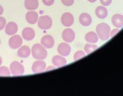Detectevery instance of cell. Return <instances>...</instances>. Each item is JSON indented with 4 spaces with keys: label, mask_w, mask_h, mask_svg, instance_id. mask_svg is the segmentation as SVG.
Wrapping results in <instances>:
<instances>
[{
    "label": "cell",
    "mask_w": 123,
    "mask_h": 96,
    "mask_svg": "<svg viewBox=\"0 0 123 96\" xmlns=\"http://www.w3.org/2000/svg\"><path fill=\"white\" fill-rule=\"evenodd\" d=\"M33 57L37 60H44L47 58L48 52L42 45L36 43L31 48Z\"/></svg>",
    "instance_id": "7a4b0ae2"
},
{
    "label": "cell",
    "mask_w": 123,
    "mask_h": 96,
    "mask_svg": "<svg viewBox=\"0 0 123 96\" xmlns=\"http://www.w3.org/2000/svg\"><path fill=\"white\" fill-rule=\"evenodd\" d=\"M30 52L31 50L29 47L24 45L18 49L17 54L20 58H28L30 55Z\"/></svg>",
    "instance_id": "ac0fdd59"
},
{
    "label": "cell",
    "mask_w": 123,
    "mask_h": 96,
    "mask_svg": "<svg viewBox=\"0 0 123 96\" xmlns=\"http://www.w3.org/2000/svg\"><path fill=\"white\" fill-rule=\"evenodd\" d=\"M38 27L41 29H49L52 26V20L49 16H41L38 19Z\"/></svg>",
    "instance_id": "3957f363"
},
{
    "label": "cell",
    "mask_w": 123,
    "mask_h": 96,
    "mask_svg": "<svg viewBox=\"0 0 123 96\" xmlns=\"http://www.w3.org/2000/svg\"><path fill=\"white\" fill-rule=\"evenodd\" d=\"M41 43L46 48H52L54 45V39L50 35H46L41 38Z\"/></svg>",
    "instance_id": "ba28073f"
},
{
    "label": "cell",
    "mask_w": 123,
    "mask_h": 96,
    "mask_svg": "<svg viewBox=\"0 0 123 96\" xmlns=\"http://www.w3.org/2000/svg\"><path fill=\"white\" fill-rule=\"evenodd\" d=\"M2 63H3V59H2V58L0 56V66L1 65Z\"/></svg>",
    "instance_id": "1f68e13d"
},
{
    "label": "cell",
    "mask_w": 123,
    "mask_h": 96,
    "mask_svg": "<svg viewBox=\"0 0 123 96\" xmlns=\"http://www.w3.org/2000/svg\"><path fill=\"white\" fill-rule=\"evenodd\" d=\"M3 12H4V9H3V6L1 5H0V16L3 14Z\"/></svg>",
    "instance_id": "f1b7e54d"
},
{
    "label": "cell",
    "mask_w": 123,
    "mask_h": 96,
    "mask_svg": "<svg viewBox=\"0 0 123 96\" xmlns=\"http://www.w3.org/2000/svg\"><path fill=\"white\" fill-rule=\"evenodd\" d=\"M89 2H90V3H94V2H95L97 1V0H87Z\"/></svg>",
    "instance_id": "4dcf8cb0"
},
{
    "label": "cell",
    "mask_w": 123,
    "mask_h": 96,
    "mask_svg": "<svg viewBox=\"0 0 123 96\" xmlns=\"http://www.w3.org/2000/svg\"><path fill=\"white\" fill-rule=\"evenodd\" d=\"M22 42L23 40L21 36L19 35H14L11 37L9 40V45L11 48L17 49L22 46Z\"/></svg>",
    "instance_id": "5b68a950"
},
{
    "label": "cell",
    "mask_w": 123,
    "mask_h": 96,
    "mask_svg": "<svg viewBox=\"0 0 123 96\" xmlns=\"http://www.w3.org/2000/svg\"><path fill=\"white\" fill-rule=\"evenodd\" d=\"M43 3L47 6H52L54 3V0H42Z\"/></svg>",
    "instance_id": "484cf974"
},
{
    "label": "cell",
    "mask_w": 123,
    "mask_h": 96,
    "mask_svg": "<svg viewBox=\"0 0 123 96\" xmlns=\"http://www.w3.org/2000/svg\"><path fill=\"white\" fill-rule=\"evenodd\" d=\"M46 64L43 60L37 61L33 64L32 71L34 73H39L44 71L46 69Z\"/></svg>",
    "instance_id": "8fae6325"
},
{
    "label": "cell",
    "mask_w": 123,
    "mask_h": 96,
    "mask_svg": "<svg viewBox=\"0 0 123 96\" xmlns=\"http://www.w3.org/2000/svg\"><path fill=\"white\" fill-rule=\"evenodd\" d=\"M61 1L66 6H71L74 3V0H61Z\"/></svg>",
    "instance_id": "d4e9b609"
},
{
    "label": "cell",
    "mask_w": 123,
    "mask_h": 96,
    "mask_svg": "<svg viewBox=\"0 0 123 96\" xmlns=\"http://www.w3.org/2000/svg\"><path fill=\"white\" fill-rule=\"evenodd\" d=\"M11 76V72L8 67L6 66L0 67V77H9Z\"/></svg>",
    "instance_id": "7402d4cb"
},
{
    "label": "cell",
    "mask_w": 123,
    "mask_h": 96,
    "mask_svg": "<svg viewBox=\"0 0 123 96\" xmlns=\"http://www.w3.org/2000/svg\"><path fill=\"white\" fill-rule=\"evenodd\" d=\"M85 39L87 42H89V43H95L98 42V37L95 32L91 31L86 34Z\"/></svg>",
    "instance_id": "ffe728a7"
},
{
    "label": "cell",
    "mask_w": 123,
    "mask_h": 96,
    "mask_svg": "<svg viewBox=\"0 0 123 96\" xmlns=\"http://www.w3.org/2000/svg\"><path fill=\"white\" fill-rule=\"evenodd\" d=\"M110 27L105 23L98 24L96 27L97 34L103 41L107 40L110 37Z\"/></svg>",
    "instance_id": "6da1fadb"
},
{
    "label": "cell",
    "mask_w": 123,
    "mask_h": 96,
    "mask_svg": "<svg viewBox=\"0 0 123 96\" xmlns=\"http://www.w3.org/2000/svg\"><path fill=\"white\" fill-rule=\"evenodd\" d=\"M58 52L62 56H67L71 52V47L67 43H61L58 47Z\"/></svg>",
    "instance_id": "30bf717a"
},
{
    "label": "cell",
    "mask_w": 123,
    "mask_h": 96,
    "mask_svg": "<svg viewBox=\"0 0 123 96\" xmlns=\"http://www.w3.org/2000/svg\"><path fill=\"white\" fill-rule=\"evenodd\" d=\"M0 45H1V40H0Z\"/></svg>",
    "instance_id": "d6a6232c"
},
{
    "label": "cell",
    "mask_w": 123,
    "mask_h": 96,
    "mask_svg": "<svg viewBox=\"0 0 123 96\" xmlns=\"http://www.w3.org/2000/svg\"><path fill=\"white\" fill-rule=\"evenodd\" d=\"M98 48V47L96 45L92 44V43H87L84 47V51L87 54H89L92 52H94L95 50Z\"/></svg>",
    "instance_id": "44dd1931"
},
{
    "label": "cell",
    "mask_w": 123,
    "mask_h": 96,
    "mask_svg": "<svg viewBox=\"0 0 123 96\" xmlns=\"http://www.w3.org/2000/svg\"><path fill=\"white\" fill-rule=\"evenodd\" d=\"M95 14L97 17L100 19L106 18L108 16V10L104 6H98L95 9Z\"/></svg>",
    "instance_id": "d6986e66"
},
{
    "label": "cell",
    "mask_w": 123,
    "mask_h": 96,
    "mask_svg": "<svg viewBox=\"0 0 123 96\" xmlns=\"http://www.w3.org/2000/svg\"><path fill=\"white\" fill-rule=\"evenodd\" d=\"M62 36L65 42L70 43V42H72L74 40V37H75V34L73 29L67 28V29L63 30Z\"/></svg>",
    "instance_id": "52a82bcc"
},
{
    "label": "cell",
    "mask_w": 123,
    "mask_h": 96,
    "mask_svg": "<svg viewBox=\"0 0 123 96\" xmlns=\"http://www.w3.org/2000/svg\"><path fill=\"white\" fill-rule=\"evenodd\" d=\"M61 23L65 27H71L74 23V17L70 12L64 13L61 17Z\"/></svg>",
    "instance_id": "8992f818"
},
{
    "label": "cell",
    "mask_w": 123,
    "mask_h": 96,
    "mask_svg": "<svg viewBox=\"0 0 123 96\" xmlns=\"http://www.w3.org/2000/svg\"><path fill=\"white\" fill-rule=\"evenodd\" d=\"M55 68V67H53V66H49V67H48V68L46 69V71H49V70H50L54 69Z\"/></svg>",
    "instance_id": "f546056e"
},
{
    "label": "cell",
    "mask_w": 123,
    "mask_h": 96,
    "mask_svg": "<svg viewBox=\"0 0 123 96\" xmlns=\"http://www.w3.org/2000/svg\"><path fill=\"white\" fill-rule=\"evenodd\" d=\"M25 18L28 23L31 24V25H34V24L37 23L38 21V14L37 12L31 11L26 14Z\"/></svg>",
    "instance_id": "5bb4252c"
},
{
    "label": "cell",
    "mask_w": 123,
    "mask_h": 96,
    "mask_svg": "<svg viewBox=\"0 0 123 96\" xmlns=\"http://www.w3.org/2000/svg\"><path fill=\"white\" fill-rule=\"evenodd\" d=\"M10 71L14 76L23 75L24 74V65L19 62L13 61L10 65Z\"/></svg>",
    "instance_id": "277c9868"
},
{
    "label": "cell",
    "mask_w": 123,
    "mask_h": 96,
    "mask_svg": "<svg viewBox=\"0 0 123 96\" xmlns=\"http://www.w3.org/2000/svg\"><path fill=\"white\" fill-rule=\"evenodd\" d=\"M79 21L84 27H89L92 23V17L87 13H83L80 16Z\"/></svg>",
    "instance_id": "4fadbf2b"
},
{
    "label": "cell",
    "mask_w": 123,
    "mask_h": 96,
    "mask_svg": "<svg viewBox=\"0 0 123 96\" xmlns=\"http://www.w3.org/2000/svg\"><path fill=\"white\" fill-rule=\"evenodd\" d=\"M6 25V20L3 17H0V31L5 28Z\"/></svg>",
    "instance_id": "cb8c5ba5"
},
{
    "label": "cell",
    "mask_w": 123,
    "mask_h": 96,
    "mask_svg": "<svg viewBox=\"0 0 123 96\" xmlns=\"http://www.w3.org/2000/svg\"><path fill=\"white\" fill-rule=\"evenodd\" d=\"M18 31V26L14 21H10L6 24L5 27V32L9 36H13Z\"/></svg>",
    "instance_id": "9c48e42d"
},
{
    "label": "cell",
    "mask_w": 123,
    "mask_h": 96,
    "mask_svg": "<svg viewBox=\"0 0 123 96\" xmlns=\"http://www.w3.org/2000/svg\"><path fill=\"white\" fill-rule=\"evenodd\" d=\"M52 63L55 67H59L65 65L67 64V60L63 56L55 55L52 58Z\"/></svg>",
    "instance_id": "2e32d148"
},
{
    "label": "cell",
    "mask_w": 123,
    "mask_h": 96,
    "mask_svg": "<svg viewBox=\"0 0 123 96\" xmlns=\"http://www.w3.org/2000/svg\"><path fill=\"white\" fill-rule=\"evenodd\" d=\"M111 21L116 28H121L123 27V16L119 14H115L112 17Z\"/></svg>",
    "instance_id": "9a60e30c"
},
{
    "label": "cell",
    "mask_w": 123,
    "mask_h": 96,
    "mask_svg": "<svg viewBox=\"0 0 123 96\" xmlns=\"http://www.w3.org/2000/svg\"><path fill=\"white\" fill-rule=\"evenodd\" d=\"M119 31V29H113L111 31H110V36L111 37H114L115 35L117 33H118Z\"/></svg>",
    "instance_id": "83f0119b"
},
{
    "label": "cell",
    "mask_w": 123,
    "mask_h": 96,
    "mask_svg": "<svg viewBox=\"0 0 123 96\" xmlns=\"http://www.w3.org/2000/svg\"><path fill=\"white\" fill-rule=\"evenodd\" d=\"M100 1L104 6H108L110 5L112 2V0H100Z\"/></svg>",
    "instance_id": "4316f807"
},
{
    "label": "cell",
    "mask_w": 123,
    "mask_h": 96,
    "mask_svg": "<svg viewBox=\"0 0 123 96\" xmlns=\"http://www.w3.org/2000/svg\"><path fill=\"white\" fill-rule=\"evenodd\" d=\"M25 7L29 11H35L39 6L38 0H25Z\"/></svg>",
    "instance_id": "e0dca14e"
},
{
    "label": "cell",
    "mask_w": 123,
    "mask_h": 96,
    "mask_svg": "<svg viewBox=\"0 0 123 96\" xmlns=\"http://www.w3.org/2000/svg\"><path fill=\"white\" fill-rule=\"evenodd\" d=\"M22 35L23 38L25 40L30 41L35 38V32L33 29L30 28V27H27V28H25L23 29Z\"/></svg>",
    "instance_id": "7c38bea8"
},
{
    "label": "cell",
    "mask_w": 123,
    "mask_h": 96,
    "mask_svg": "<svg viewBox=\"0 0 123 96\" xmlns=\"http://www.w3.org/2000/svg\"><path fill=\"white\" fill-rule=\"evenodd\" d=\"M86 56V54L84 52L81 51V50H79L78 52H76L74 54V61H78V60L82 58H84Z\"/></svg>",
    "instance_id": "603a6c76"
}]
</instances>
